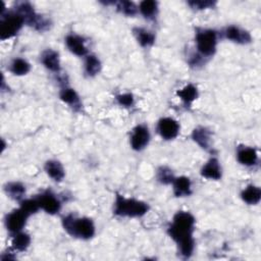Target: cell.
Here are the masks:
<instances>
[{"label":"cell","instance_id":"cell-1","mask_svg":"<svg viewBox=\"0 0 261 261\" xmlns=\"http://www.w3.org/2000/svg\"><path fill=\"white\" fill-rule=\"evenodd\" d=\"M195 221V217L190 212L178 211L167 229L169 237L177 244L178 253L184 258H190L194 252Z\"/></svg>","mask_w":261,"mask_h":261},{"label":"cell","instance_id":"cell-2","mask_svg":"<svg viewBox=\"0 0 261 261\" xmlns=\"http://www.w3.org/2000/svg\"><path fill=\"white\" fill-rule=\"evenodd\" d=\"M63 228L72 237L83 240H89L95 234V225L90 218H77L72 214L62 218Z\"/></svg>","mask_w":261,"mask_h":261},{"label":"cell","instance_id":"cell-3","mask_svg":"<svg viewBox=\"0 0 261 261\" xmlns=\"http://www.w3.org/2000/svg\"><path fill=\"white\" fill-rule=\"evenodd\" d=\"M149 210L147 203L134 199L116 195L114 202V214L122 217H141Z\"/></svg>","mask_w":261,"mask_h":261},{"label":"cell","instance_id":"cell-4","mask_svg":"<svg viewBox=\"0 0 261 261\" xmlns=\"http://www.w3.org/2000/svg\"><path fill=\"white\" fill-rule=\"evenodd\" d=\"M196 46L198 52L205 57L212 56L216 51L217 33L210 29H200L196 33Z\"/></svg>","mask_w":261,"mask_h":261},{"label":"cell","instance_id":"cell-5","mask_svg":"<svg viewBox=\"0 0 261 261\" xmlns=\"http://www.w3.org/2000/svg\"><path fill=\"white\" fill-rule=\"evenodd\" d=\"M0 24V38L1 40L9 39L15 36L24 23L23 18L20 14L15 12H8L6 15H1Z\"/></svg>","mask_w":261,"mask_h":261},{"label":"cell","instance_id":"cell-6","mask_svg":"<svg viewBox=\"0 0 261 261\" xmlns=\"http://www.w3.org/2000/svg\"><path fill=\"white\" fill-rule=\"evenodd\" d=\"M29 216L30 215L25 213L20 207L18 209L11 211L5 217L6 228L12 233H17L21 231L23 226L25 225V222Z\"/></svg>","mask_w":261,"mask_h":261},{"label":"cell","instance_id":"cell-7","mask_svg":"<svg viewBox=\"0 0 261 261\" xmlns=\"http://www.w3.org/2000/svg\"><path fill=\"white\" fill-rule=\"evenodd\" d=\"M150 141V133L146 125L138 124L133 128L130 135V146L136 151H141L147 147Z\"/></svg>","mask_w":261,"mask_h":261},{"label":"cell","instance_id":"cell-8","mask_svg":"<svg viewBox=\"0 0 261 261\" xmlns=\"http://www.w3.org/2000/svg\"><path fill=\"white\" fill-rule=\"evenodd\" d=\"M157 130L164 140H172L179 133V124L171 117H163L157 123Z\"/></svg>","mask_w":261,"mask_h":261},{"label":"cell","instance_id":"cell-9","mask_svg":"<svg viewBox=\"0 0 261 261\" xmlns=\"http://www.w3.org/2000/svg\"><path fill=\"white\" fill-rule=\"evenodd\" d=\"M40 208L49 214H56L59 212L61 208V203L58 198L51 193L50 191H46L37 197Z\"/></svg>","mask_w":261,"mask_h":261},{"label":"cell","instance_id":"cell-10","mask_svg":"<svg viewBox=\"0 0 261 261\" xmlns=\"http://www.w3.org/2000/svg\"><path fill=\"white\" fill-rule=\"evenodd\" d=\"M224 37L238 44H248L251 42L252 38L248 31L241 29L237 25H228L224 30Z\"/></svg>","mask_w":261,"mask_h":261},{"label":"cell","instance_id":"cell-11","mask_svg":"<svg viewBox=\"0 0 261 261\" xmlns=\"http://www.w3.org/2000/svg\"><path fill=\"white\" fill-rule=\"evenodd\" d=\"M238 161L245 166H253L258 162L257 150L249 146H240L237 150Z\"/></svg>","mask_w":261,"mask_h":261},{"label":"cell","instance_id":"cell-12","mask_svg":"<svg viewBox=\"0 0 261 261\" xmlns=\"http://www.w3.org/2000/svg\"><path fill=\"white\" fill-rule=\"evenodd\" d=\"M65 44L68 50L77 56H85L88 54V49L85 45V40L81 36L70 34L65 38Z\"/></svg>","mask_w":261,"mask_h":261},{"label":"cell","instance_id":"cell-13","mask_svg":"<svg viewBox=\"0 0 261 261\" xmlns=\"http://www.w3.org/2000/svg\"><path fill=\"white\" fill-rule=\"evenodd\" d=\"M201 175L208 179L217 180L221 177V166L217 158H210L202 167Z\"/></svg>","mask_w":261,"mask_h":261},{"label":"cell","instance_id":"cell-14","mask_svg":"<svg viewBox=\"0 0 261 261\" xmlns=\"http://www.w3.org/2000/svg\"><path fill=\"white\" fill-rule=\"evenodd\" d=\"M41 62L46 68L53 72H58L60 70L59 54L52 49H47L42 53Z\"/></svg>","mask_w":261,"mask_h":261},{"label":"cell","instance_id":"cell-15","mask_svg":"<svg viewBox=\"0 0 261 261\" xmlns=\"http://www.w3.org/2000/svg\"><path fill=\"white\" fill-rule=\"evenodd\" d=\"M192 138L201 148L205 150L211 149V132L208 128L204 126L195 128L192 133Z\"/></svg>","mask_w":261,"mask_h":261},{"label":"cell","instance_id":"cell-16","mask_svg":"<svg viewBox=\"0 0 261 261\" xmlns=\"http://www.w3.org/2000/svg\"><path fill=\"white\" fill-rule=\"evenodd\" d=\"M173 194L176 197H187L192 194L191 180L187 176L175 177L172 181Z\"/></svg>","mask_w":261,"mask_h":261},{"label":"cell","instance_id":"cell-17","mask_svg":"<svg viewBox=\"0 0 261 261\" xmlns=\"http://www.w3.org/2000/svg\"><path fill=\"white\" fill-rule=\"evenodd\" d=\"M44 168L46 173L55 181H61L65 175V171L62 164L57 160L51 159L46 161Z\"/></svg>","mask_w":261,"mask_h":261},{"label":"cell","instance_id":"cell-18","mask_svg":"<svg viewBox=\"0 0 261 261\" xmlns=\"http://www.w3.org/2000/svg\"><path fill=\"white\" fill-rule=\"evenodd\" d=\"M241 198L244 202H246L249 205H256L260 202L261 190L259 187L250 185L242 191Z\"/></svg>","mask_w":261,"mask_h":261},{"label":"cell","instance_id":"cell-19","mask_svg":"<svg viewBox=\"0 0 261 261\" xmlns=\"http://www.w3.org/2000/svg\"><path fill=\"white\" fill-rule=\"evenodd\" d=\"M59 96H60V99L64 103L70 105L72 108H74V109L81 108L80 97H79L77 93L72 88H69V87L63 88L60 91V95Z\"/></svg>","mask_w":261,"mask_h":261},{"label":"cell","instance_id":"cell-20","mask_svg":"<svg viewBox=\"0 0 261 261\" xmlns=\"http://www.w3.org/2000/svg\"><path fill=\"white\" fill-rule=\"evenodd\" d=\"M134 34L138 43L143 47H149L155 42V35L146 29L135 28Z\"/></svg>","mask_w":261,"mask_h":261},{"label":"cell","instance_id":"cell-21","mask_svg":"<svg viewBox=\"0 0 261 261\" xmlns=\"http://www.w3.org/2000/svg\"><path fill=\"white\" fill-rule=\"evenodd\" d=\"M177 96L186 105L190 106L198 97V89L196 86L189 84L185 86L181 90L177 91Z\"/></svg>","mask_w":261,"mask_h":261},{"label":"cell","instance_id":"cell-22","mask_svg":"<svg viewBox=\"0 0 261 261\" xmlns=\"http://www.w3.org/2000/svg\"><path fill=\"white\" fill-rule=\"evenodd\" d=\"M4 190L10 198H12L13 200H17V201H21L23 198V195L25 194L24 186L17 181H12V182L6 184Z\"/></svg>","mask_w":261,"mask_h":261},{"label":"cell","instance_id":"cell-23","mask_svg":"<svg viewBox=\"0 0 261 261\" xmlns=\"http://www.w3.org/2000/svg\"><path fill=\"white\" fill-rule=\"evenodd\" d=\"M30 244H31V237L23 231L14 233V237L11 242L12 248L18 252L25 251L28 249V247L30 246Z\"/></svg>","mask_w":261,"mask_h":261},{"label":"cell","instance_id":"cell-24","mask_svg":"<svg viewBox=\"0 0 261 261\" xmlns=\"http://www.w3.org/2000/svg\"><path fill=\"white\" fill-rule=\"evenodd\" d=\"M139 10L146 18L152 19L157 14L158 3L154 0H144L140 3Z\"/></svg>","mask_w":261,"mask_h":261},{"label":"cell","instance_id":"cell-25","mask_svg":"<svg viewBox=\"0 0 261 261\" xmlns=\"http://www.w3.org/2000/svg\"><path fill=\"white\" fill-rule=\"evenodd\" d=\"M9 70L15 75H23L31 70V64L23 58H15L10 63Z\"/></svg>","mask_w":261,"mask_h":261},{"label":"cell","instance_id":"cell-26","mask_svg":"<svg viewBox=\"0 0 261 261\" xmlns=\"http://www.w3.org/2000/svg\"><path fill=\"white\" fill-rule=\"evenodd\" d=\"M101 70V62L95 55H88L85 61V71L89 76L98 74Z\"/></svg>","mask_w":261,"mask_h":261},{"label":"cell","instance_id":"cell-27","mask_svg":"<svg viewBox=\"0 0 261 261\" xmlns=\"http://www.w3.org/2000/svg\"><path fill=\"white\" fill-rule=\"evenodd\" d=\"M116 9L127 16H134L137 11V5L132 1H119L116 3Z\"/></svg>","mask_w":261,"mask_h":261},{"label":"cell","instance_id":"cell-28","mask_svg":"<svg viewBox=\"0 0 261 261\" xmlns=\"http://www.w3.org/2000/svg\"><path fill=\"white\" fill-rule=\"evenodd\" d=\"M156 176H157L158 181H160L161 184H164V185L172 184V181L175 178L171 169H169L168 167H165V166H161L157 170V175Z\"/></svg>","mask_w":261,"mask_h":261},{"label":"cell","instance_id":"cell-29","mask_svg":"<svg viewBox=\"0 0 261 261\" xmlns=\"http://www.w3.org/2000/svg\"><path fill=\"white\" fill-rule=\"evenodd\" d=\"M20 208L29 215H32L40 209V205H39L37 198L36 199H25V200L20 201Z\"/></svg>","mask_w":261,"mask_h":261},{"label":"cell","instance_id":"cell-30","mask_svg":"<svg viewBox=\"0 0 261 261\" xmlns=\"http://www.w3.org/2000/svg\"><path fill=\"white\" fill-rule=\"evenodd\" d=\"M188 4L191 6V8H194V9H197V10H202V9L212 8L215 5V1H210V0H192V1H189Z\"/></svg>","mask_w":261,"mask_h":261},{"label":"cell","instance_id":"cell-31","mask_svg":"<svg viewBox=\"0 0 261 261\" xmlns=\"http://www.w3.org/2000/svg\"><path fill=\"white\" fill-rule=\"evenodd\" d=\"M116 101L123 107H130L134 104V96L130 93H124L116 96Z\"/></svg>","mask_w":261,"mask_h":261}]
</instances>
